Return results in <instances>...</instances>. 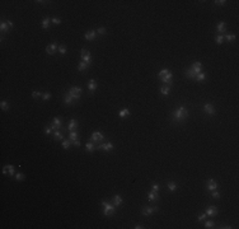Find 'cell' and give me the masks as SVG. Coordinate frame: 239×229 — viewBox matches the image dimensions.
I'll list each match as a JSON object with an SVG mask.
<instances>
[{"label":"cell","instance_id":"obj_52","mask_svg":"<svg viewBox=\"0 0 239 229\" xmlns=\"http://www.w3.org/2000/svg\"><path fill=\"white\" fill-rule=\"evenodd\" d=\"M7 173H8V166H5L3 168V174H7Z\"/></svg>","mask_w":239,"mask_h":229},{"label":"cell","instance_id":"obj_4","mask_svg":"<svg viewBox=\"0 0 239 229\" xmlns=\"http://www.w3.org/2000/svg\"><path fill=\"white\" fill-rule=\"evenodd\" d=\"M103 140H104V135H103L100 131H94V133L90 135V141L94 143V144H100Z\"/></svg>","mask_w":239,"mask_h":229},{"label":"cell","instance_id":"obj_53","mask_svg":"<svg viewBox=\"0 0 239 229\" xmlns=\"http://www.w3.org/2000/svg\"><path fill=\"white\" fill-rule=\"evenodd\" d=\"M7 23H8L9 28H13V22H12V21H7Z\"/></svg>","mask_w":239,"mask_h":229},{"label":"cell","instance_id":"obj_37","mask_svg":"<svg viewBox=\"0 0 239 229\" xmlns=\"http://www.w3.org/2000/svg\"><path fill=\"white\" fill-rule=\"evenodd\" d=\"M59 54L60 55H65L66 54V46L65 45H60L59 46Z\"/></svg>","mask_w":239,"mask_h":229},{"label":"cell","instance_id":"obj_21","mask_svg":"<svg viewBox=\"0 0 239 229\" xmlns=\"http://www.w3.org/2000/svg\"><path fill=\"white\" fill-rule=\"evenodd\" d=\"M95 145H94V143H92V141H88L87 144H85V149H87V152H89V153H93L94 150H95Z\"/></svg>","mask_w":239,"mask_h":229},{"label":"cell","instance_id":"obj_48","mask_svg":"<svg viewBox=\"0 0 239 229\" xmlns=\"http://www.w3.org/2000/svg\"><path fill=\"white\" fill-rule=\"evenodd\" d=\"M51 23H54V24L59 26V24L61 23V19H60V18H56V17H55V18H52V19H51Z\"/></svg>","mask_w":239,"mask_h":229},{"label":"cell","instance_id":"obj_3","mask_svg":"<svg viewBox=\"0 0 239 229\" xmlns=\"http://www.w3.org/2000/svg\"><path fill=\"white\" fill-rule=\"evenodd\" d=\"M81 92H83V89H81L80 87H71V88L69 89L67 94L71 95L74 101H79V98H80V95H81Z\"/></svg>","mask_w":239,"mask_h":229},{"label":"cell","instance_id":"obj_2","mask_svg":"<svg viewBox=\"0 0 239 229\" xmlns=\"http://www.w3.org/2000/svg\"><path fill=\"white\" fill-rule=\"evenodd\" d=\"M100 205H102V211H103V215H106V216H112L114 212H116V206L111 202H107V201H102L100 202Z\"/></svg>","mask_w":239,"mask_h":229},{"label":"cell","instance_id":"obj_34","mask_svg":"<svg viewBox=\"0 0 239 229\" xmlns=\"http://www.w3.org/2000/svg\"><path fill=\"white\" fill-rule=\"evenodd\" d=\"M0 107H2L3 111H8L9 109V103L7 101H2V102H0Z\"/></svg>","mask_w":239,"mask_h":229},{"label":"cell","instance_id":"obj_40","mask_svg":"<svg viewBox=\"0 0 239 229\" xmlns=\"http://www.w3.org/2000/svg\"><path fill=\"white\" fill-rule=\"evenodd\" d=\"M214 225H215V223H214L212 220H207V221L205 223V228H206V229H210V228H214Z\"/></svg>","mask_w":239,"mask_h":229},{"label":"cell","instance_id":"obj_8","mask_svg":"<svg viewBox=\"0 0 239 229\" xmlns=\"http://www.w3.org/2000/svg\"><path fill=\"white\" fill-rule=\"evenodd\" d=\"M203 111H205L207 115H210V116H214V115H215V108H214V106H212L211 103H209V102H206V103L203 104Z\"/></svg>","mask_w":239,"mask_h":229},{"label":"cell","instance_id":"obj_27","mask_svg":"<svg viewBox=\"0 0 239 229\" xmlns=\"http://www.w3.org/2000/svg\"><path fill=\"white\" fill-rule=\"evenodd\" d=\"M52 124L57 127V129H61V125H62V120L61 119H59V117H55L54 119V121H52Z\"/></svg>","mask_w":239,"mask_h":229},{"label":"cell","instance_id":"obj_49","mask_svg":"<svg viewBox=\"0 0 239 229\" xmlns=\"http://www.w3.org/2000/svg\"><path fill=\"white\" fill-rule=\"evenodd\" d=\"M45 133H46L47 135H51V134H52L54 131H52V129H51L50 126H47V127H45Z\"/></svg>","mask_w":239,"mask_h":229},{"label":"cell","instance_id":"obj_31","mask_svg":"<svg viewBox=\"0 0 239 229\" xmlns=\"http://www.w3.org/2000/svg\"><path fill=\"white\" fill-rule=\"evenodd\" d=\"M205 78H206V74L201 71L200 74H197V75H196L195 80H197V81H203V80H205Z\"/></svg>","mask_w":239,"mask_h":229},{"label":"cell","instance_id":"obj_38","mask_svg":"<svg viewBox=\"0 0 239 229\" xmlns=\"http://www.w3.org/2000/svg\"><path fill=\"white\" fill-rule=\"evenodd\" d=\"M211 196H212V199L217 200V199H220V192L217 190H214V191H211Z\"/></svg>","mask_w":239,"mask_h":229},{"label":"cell","instance_id":"obj_45","mask_svg":"<svg viewBox=\"0 0 239 229\" xmlns=\"http://www.w3.org/2000/svg\"><path fill=\"white\" fill-rule=\"evenodd\" d=\"M32 97H33L35 99H37L38 97H42V93H41V92H37V90H33V92H32Z\"/></svg>","mask_w":239,"mask_h":229},{"label":"cell","instance_id":"obj_7","mask_svg":"<svg viewBox=\"0 0 239 229\" xmlns=\"http://www.w3.org/2000/svg\"><path fill=\"white\" fill-rule=\"evenodd\" d=\"M57 50H59V46H57L56 42H52L51 45H48V46L46 47V52H47L48 55H55V54L57 52Z\"/></svg>","mask_w":239,"mask_h":229},{"label":"cell","instance_id":"obj_35","mask_svg":"<svg viewBox=\"0 0 239 229\" xmlns=\"http://www.w3.org/2000/svg\"><path fill=\"white\" fill-rule=\"evenodd\" d=\"M71 144H73L71 140H62V144H61V145H62L64 149H69V148L71 146Z\"/></svg>","mask_w":239,"mask_h":229},{"label":"cell","instance_id":"obj_10","mask_svg":"<svg viewBox=\"0 0 239 229\" xmlns=\"http://www.w3.org/2000/svg\"><path fill=\"white\" fill-rule=\"evenodd\" d=\"M206 188L209 190V191H214V190H217V182L215 181V179H207V182H206Z\"/></svg>","mask_w":239,"mask_h":229},{"label":"cell","instance_id":"obj_17","mask_svg":"<svg viewBox=\"0 0 239 229\" xmlns=\"http://www.w3.org/2000/svg\"><path fill=\"white\" fill-rule=\"evenodd\" d=\"M216 31H217L219 35L225 33V32H226V26H225V23H224V22H220V23L217 24V27H216Z\"/></svg>","mask_w":239,"mask_h":229},{"label":"cell","instance_id":"obj_46","mask_svg":"<svg viewBox=\"0 0 239 229\" xmlns=\"http://www.w3.org/2000/svg\"><path fill=\"white\" fill-rule=\"evenodd\" d=\"M97 33H99L100 36H104V35H106V28H104V27H99V28L97 29Z\"/></svg>","mask_w":239,"mask_h":229},{"label":"cell","instance_id":"obj_39","mask_svg":"<svg viewBox=\"0 0 239 229\" xmlns=\"http://www.w3.org/2000/svg\"><path fill=\"white\" fill-rule=\"evenodd\" d=\"M7 166H8L9 176H15V173H14V166H12V164H7Z\"/></svg>","mask_w":239,"mask_h":229},{"label":"cell","instance_id":"obj_9","mask_svg":"<svg viewBox=\"0 0 239 229\" xmlns=\"http://www.w3.org/2000/svg\"><path fill=\"white\" fill-rule=\"evenodd\" d=\"M97 149H100V150H104V152H111L113 149V144L112 143H100Z\"/></svg>","mask_w":239,"mask_h":229},{"label":"cell","instance_id":"obj_19","mask_svg":"<svg viewBox=\"0 0 239 229\" xmlns=\"http://www.w3.org/2000/svg\"><path fill=\"white\" fill-rule=\"evenodd\" d=\"M50 24H51V19L50 18H43L42 22H41V27L43 29H48L50 28Z\"/></svg>","mask_w":239,"mask_h":229},{"label":"cell","instance_id":"obj_23","mask_svg":"<svg viewBox=\"0 0 239 229\" xmlns=\"http://www.w3.org/2000/svg\"><path fill=\"white\" fill-rule=\"evenodd\" d=\"M10 28H9V26H8V23L7 22H2L0 23V31H2V33H5V32H8Z\"/></svg>","mask_w":239,"mask_h":229},{"label":"cell","instance_id":"obj_30","mask_svg":"<svg viewBox=\"0 0 239 229\" xmlns=\"http://www.w3.org/2000/svg\"><path fill=\"white\" fill-rule=\"evenodd\" d=\"M76 138H78V131H76V130H74V131H70V133H69V140L74 141V140H76Z\"/></svg>","mask_w":239,"mask_h":229},{"label":"cell","instance_id":"obj_56","mask_svg":"<svg viewBox=\"0 0 239 229\" xmlns=\"http://www.w3.org/2000/svg\"><path fill=\"white\" fill-rule=\"evenodd\" d=\"M221 228H224V229H230L231 226H230V225H224V226H221Z\"/></svg>","mask_w":239,"mask_h":229},{"label":"cell","instance_id":"obj_15","mask_svg":"<svg viewBox=\"0 0 239 229\" xmlns=\"http://www.w3.org/2000/svg\"><path fill=\"white\" fill-rule=\"evenodd\" d=\"M95 36H97V31L90 29V31H88V32L84 35V38H85L87 41H93V40H95Z\"/></svg>","mask_w":239,"mask_h":229},{"label":"cell","instance_id":"obj_25","mask_svg":"<svg viewBox=\"0 0 239 229\" xmlns=\"http://www.w3.org/2000/svg\"><path fill=\"white\" fill-rule=\"evenodd\" d=\"M64 102H65L66 104H73V103H74L75 101L73 99V97H71V95H69V94L66 93V94L64 95Z\"/></svg>","mask_w":239,"mask_h":229},{"label":"cell","instance_id":"obj_28","mask_svg":"<svg viewBox=\"0 0 239 229\" xmlns=\"http://www.w3.org/2000/svg\"><path fill=\"white\" fill-rule=\"evenodd\" d=\"M88 66H89V65H88L87 62H84V61H80V62H79V65H78V70H79V71H84V70H85V69H87Z\"/></svg>","mask_w":239,"mask_h":229},{"label":"cell","instance_id":"obj_5","mask_svg":"<svg viewBox=\"0 0 239 229\" xmlns=\"http://www.w3.org/2000/svg\"><path fill=\"white\" fill-rule=\"evenodd\" d=\"M80 56H81V61L87 62L88 65L92 64V56H90V52H89L88 50L81 48V51H80Z\"/></svg>","mask_w":239,"mask_h":229},{"label":"cell","instance_id":"obj_22","mask_svg":"<svg viewBox=\"0 0 239 229\" xmlns=\"http://www.w3.org/2000/svg\"><path fill=\"white\" fill-rule=\"evenodd\" d=\"M130 115V109H127V108H124V109H121L118 112V116L121 117V119H125V117H127Z\"/></svg>","mask_w":239,"mask_h":229},{"label":"cell","instance_id":"obj_41","mask_svg":"<svg viewBox=\"0 0 239 229\" xmlns=\"http://www.w3.org/2000/svg\"><path fill=\"white\" fill-rule=\"evenodd\" d=\"M50 98H51V93H50V92L42 93V99H43V101H48Z\"/></svg>","mask_w":239,"mask_h":229},{"label":"cell","instance_id":"obj_33","mask_svg":"<svg viewBox=\"0 0 239 229\" xmlns=\"http://www.w3.org/2000/svg\"><path fill=\"white\" fill-rule=\"evenodd\" d=\"M235 38H236L235 35H225L224 36V40H226L228 42H233V41H235Z\"/></svg>","mask_w":239,"mask_h":229},{"label":"cell","instance_id":"obj_29","mask_svg":"<svg viewBox=\"0 0 239 229\" xmlns=\"http://www.w3.org/2000/svg\"><path fill=\"white\" fill-rule=\"evenodd\" d=\"M186 76H187V78H191V79H195V78H196V74H195L193 70L190 68V69L186 70Z\"/></svg>","mask_w":239,"mask_h":229},{"label":"cell","instance_id":"obj_55","mask_svg":"<svg viewBox=\"0 0 239 229\" xmlns=\"http://www.w3.org/2000/svg\"><path fill=\"white\" fill-rule=\"evenodd\" d=\"M36 3H40V4H45V3H47V2H43V0H37Z\"/></svg>","mask_w":239,"mask_h":229},{"label":"cell","instance_id":"obj_11","mask_svg":"<svg viewBox=\"0 0 239 229\" xmlns=\"http://www.w3.org/2000/svg\"><path fill=\"white\" fill-rule=\"evenodd\" d=\"M202 68H203V66H202V64H201L200 61L193 62V64H192V66H191V69L193 70V73H195L196 75H197V74H200V73L202 71Z\"/></svg>","mask_w":239,"mask_h":229},{"label":"cell","instance_id":"obj_36","mask_svg":"<svg viewBox=\"0 0 239 229\" xmlns=\"http://www.w3.org/2000/svg\"><path fill=\"white\" fill-rule=\"evenodd\" d=\"M215 41H216L217 45H221V43L224 42V35H217V36L215 37Z\"/></svg>","mask_w":239,"mask_h":229},{"label":"cell","instance_id":"obj_32","mask_svg":"<svg viewBox=\"0 0 239 229\" xmlns=\"http://www.w3.org/2000/svg\"><path fill=\"white\" fill-rule=\"evenodd\" d=\"M167 187H168V190H169L170 192H173V191H176V188H177V183H176V182H168Z\"/></svg>","mask_w":239,"mask_h":229},{"label":"cell","instance_id":"obj_16","mask_svg":"<svg viewBox=\"0 0 239 229\" xmlns=\"http://www.w3.org/2000/svg\"><path fill=\"white\" fill-rule=\"evenodd\" d=\"M164 84H172V80H173V74L169 71L167 75H164V76H162V78H159Z\"/></svg>","mask_w":239,"mask_h":229},{"label":"cell","instance_id":"obj_6","mask_svg":"<svg viewBox=\"0 0 239 229\" xmlns=\"http://www.w3.org/2000/svg\"><path fill=\"white\" fill-rule=\"evenodd\" d=\"M159 209H158V206H144L143 207V215H151V214H154V212H157Z\"/></svg>","mask_w":239,"mask_h":229},{"label":"cell","instance_id":"obj_24","mask_svg":"<svg viewBox=\"0 0 239 229\" xmlns=\"http://www.w3.org/2000/svg\"><path fill=\"white\" fill-rule=\"evenodd\" d=\"M52 134H54V139H55V140H64V135H62L61 131L56 130V131H54Z\"/></svg>","mask_w":239,"mask_h":229},{"label":"cell","instance_id":"obj_44","mask_svg":"<svg viewBox=\"0 0 239 229\" xmlns=\"http://www.w3.org/2000/svg\"><path fill=\"white\" fill-rule=\"evenodd\" d=\"M168 73H169V70H168V69H163V70H160V71H159V74H158V76H159V78H162V76H164V75H167Z\"/></svg>","mask_w":239,"mask_h":229},{"label":"cell","instance_id":"obj_50","mask_svg":"<svg viewBox=\"0 0 239 229\" xmlns=\"http://www.w3.org/2000/svg\"><path fill=\"white\" fill-rule=\"evenodd\" d=\"M206 216H207L206 214H200V215H198V218H197V220H198V221H202V220H205V219H206Z\"/></svg>","mask_w":239,"mask_h":229},{"label":"cell","instance_id":"obj_1","mask_svg":"<svg viewBox=\"0 0 239 229\" xmlns=\"http://www.w3.org/2000/svg\"><path fill=\"white\" fill-rule=\"evenodd\" d=\"M188 117V111L186 107H178L176 111L172 112V120L174 122H183Z\"/></svg>","mask_w":239,"mask_h":229},{"label":"cell","instance_id":"obj_14","mask_svg":"<svg viewBox=\"0 0 239 229\" xmlns=\"http://www.w3.org/2000/svg\"><path fill=\"white\" fill-rule=\"evenodd\" d=\"M112 204H113V205H114L116 207L121 206V205L124 204L122 196H120V195H114V196H113V199H112Z\"/></svg>","mask_w":239,"mask_h":229},{"label":"cell","instance_id":"obj_47","mask_svg":"<svg viewBox=\"0 0 239 229\" xmlns=\"http://www.w3.org/2000/svg\"><path fill=\"white\" fill-rule=\"evenodd\" d=\"M15 179L17 181H23L24 179V174L23 173H15Z\"/></svg>","mask_w":239,"mask_h":229},{"label":"cell","instance_id":"obj_18","mask_svg":"<svg viewBox=\"0 0 239 229\" xmlns=\"http://www.w3.org/2000/svg\"><path fill=\"white\" fill-rule=\"evenodd\" d=\"M97 81L94 80V79H89L88 80V89L90 90V92H94L95 89H97Z\"/></svg>","mask_w":239,"mask_h":229},{"label":"cell","instance_id":"obj_42","mask_svg":"<svg viewBox=\"0 0 239 229\" xmlns=\"http://www.w3.org/2000/svg\"><path fill=\"white\" fill-rule=\"evenodd\" d=\"M159 188H160V186H159L157 182H153V183H151V190H153V191L158 192V191H159Z\"/></svg>","mask_w":239,"mask_h":229},{"label":"cell","instance_id":"obj_20","mask_svg":"<svg viewBox=\"0 0 239 229\" xmlns=\"http://www.w3.org/2000/svg\"><path fill=\"white\" fill-rule=\"evenodd\" d=\"M76 126H78V121L75 119H73V120H70L67 129H69V131H74V130H76Z\"/></svg>","mask_w":239,"mask_h":229},{"label":"cell","instance_id":"obj_43","mask_svg":"<svg viewBox=\"0 0 239 229\" xmlns=\"http://www.w3.org/2000/svg\"><path fill=\"white\" fill-rule=\"evenodd\" d=\"M214 3H215V5H217V7H224L226 2H225V0H215Z\"/></svg>","mask_w":239,"mask_h":229},{"label":"cell","instance_id":"obj_26","mask_svg":"<svg viewBox=\"0 0 239 229\" xmlns=\"http://www.w3.org/2000/svg\"><path fill=\"white\" fill-rule=\"evenodd\" d=\"M169 92H170V87H169V85H164V87L160 88V93H162L163 95H168Z\"/></svg>","mask_w":239,"mask_h":229},{"label":"cell","instance_id":"obj_54","mask_svg":"<svg viewBox=\"0 0 239 229\" xmlns=\"http://www.w3.org/2000/svg\"><path fill=\"white\" fill-rule=\"evenodd\" d=\"M143 228H144V226H143V225H140V224H138V225L135 226V229H143Z\"/></svg>","mask_w":239,"mask_h":229},{"label":"cell","instance_id":"obj_51","mask_svg":"<svg viewBox=\"0 0 239 229\" xmlns=\"http://www.w3.org/2000/svg\"><path fill=\"white\" fill-rule=\"evenodd\" d=\"M71 143H73V145H74V146H80V140H78V139H76V140H74V141H71Z\"/></svg>","mask_w":239,"mask_h":229},{"label":"cell","instance_id":"obj_13","mask_svg":"<svg viewBox=\"0 0 239 229\" xmlns=\"http://www.w3.org/2000/svg\"><path fill=\"white\" fill-rule=\"evenodd\" d=\"M217 212H219V210H217V207L214 206V205L209 206V207L206 209V211H205V214H206L207 216H215Z\"/></svg>","mask_w":239,"mask_h":229},{"label":"cell","instance_id":"obj_12","mask_svg":"<svg viewBox=\"0 0 239 229\" xmlns=\"http://www.w3.org/2000/svg\"><path fill=\"white\" fill-rule=\"evenodd\" d=\"M148 200L150 201V202H157L158 200H159V195H158V192H155V191H149L148 192Z\"/></svg>","mask_w":239,"mask_h":229}]
</instances>
